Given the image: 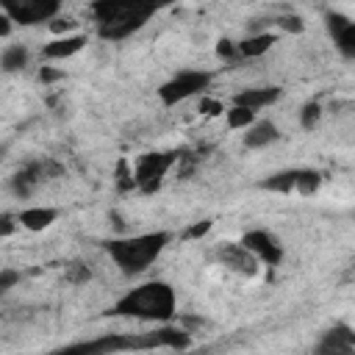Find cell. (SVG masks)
<instances>
[{
    "mask_svg": "<svg viewBox=\"0 0 355 355\" xmlns=\"http://www.w3.org/2000/svg\"><path fill=\"white\" fill-rule=\"evenodd\" d=\"M155 347H161L158 333H139V336L114 333V336L75 344L72 349H80V352H128V349H155Z\"/></svg>",
    "mask_w": 355,
    "mask_h": 355,
    "instance_id": "7",
    "label": "cell"
},
{
    "mask_svg": "<svg viewBox=\"0 0 355 355\" xmlns=\"http://www.w3.org/2000/svg\"><path fill=\"white\" fill-rule=\"evenodd\" d=\"M297 175H300V169H283V172L269 175L261 186L269 191H277V194H291V191H297Z\"/></svg>",
    "mask_w": 355,
    "mask_h": 355,
    "instance_id": "18",
    "label": "cell"
},
{
    "mask_svg": "<svg viewBox=\"0 0 355 355\" xmlns=\"http://www.w3.org/2000/svg\"><path fill=\"white\" fill-rule=\"evenodd\" d=\"M178 161H180L178 153H147V155H141V158L136 161V166H133L136 189H141V191H155Z\"/></svg>",
    "mask_w": 355,
    "mask_h": 355,
    "instance_id": "5",
    "label": "cell"
},
{
    "mask_svg": "<svg viewBox=\"0 0 355 355\" xmlns=\"http://www.w3.org/2000/svg\"><path fill=\"white\" fill-rule=\"evenodd\" d=\"M277 42V36L275 33H252V36H247V39H241L239 42V55L241 58H258V55H263L272 44Z\"/></svg>",
    "mask_w": 355,
    "mask_h": 355,
    "instance_id": "16",
    "label": "cell"
},
{
    "mask_svg": "<svg viewBox=\"0 0 355 355\" xmlns=\"http://www.w3.org/2000/svg\"><path fill=\"white\" fill-rule=\"evenodd\" d=\"M83 47H86V36L83 33H64V36H55L53 42H47L42 47V55L50 58V61H61V58H72Z\"/></svg>",
    "mask_w": 355,
    "mask_h": 355,
    "instance_id": "12",
    "label": "cell"
},
{
    "mask_svg": "<svg viewBox=\"0 0 355 355\" xmlns=\"http://www.w3.org/2000/svg\"><path fill=\"white\" fill-rule=\"evenodd\" d=\"M216 255H219V263H222L225 269H230V272H236V275H244V277H252V275L258 272V263H261L241 241H227V244H222Z\"/></svg>",
    "mask_w": 355,
    "mask_h": 355,
    "instance_id": "9",
    "label": "cell"
},
{
    "mask_svg": "<svg viewBox=\"0 0 355 355\" xmlns=\"http://www.w3.org/2000/svg\"><path fill=\"white\" fill-rule=\"evenodd\" d=\"M28 61H31V53H28V47H22V44H8V47L3 50V55H0L3 72H8V75L22 72V69L28 67Z\"/></svg>",
    "mask_w": 355,
    "mask_h": 355,
    "instance_id": "17",
    "label": "cell"
},
{
    "mask_svg": "<svg viewBox=\"0 0 355 355\" xmlns=\"http://www.w3.org/2000/svg\"><path fill=\"white\" fill-rule=\"evenodd\" d=\"M175 0H94L92 17L97 22V33L103 39L119 42L130 33H136L155 11L169 6Z\"/></svg>",
    "mask_w": 355,
    "mask_h": 355,
    "instance_id": "1",
    "label": "cell"
},
{
    "mask_svg": "<svg viewBox=\"0 0 355 355\" xmlns=\"http://www.w3.org/2000/svg\"><path fill=\"white\" fill-rule=\"evenodd\" d=\"M241 244L266 266H277L283 261V244L275 239V233L263 230V227H255V230H247L241 236Z\"/></svg>",
    "mask_w": 355,
    "mask_h": 355,
    "instance_id": "8",
    "label": "cell"
},
{
    "mask_svg": "<svg viewBox=\"0 0 355 355\" xmlns=\"http://www.w3.org/2000/svg\"><path fill=\"white\" fill-rule=\"evenodd\" d=\"M11 230H14V222H11V216L6 214V216H3V236H8Z\"/></svg>",
    "mask_w": 355,
    "mask_h": 355,
    "instance_id": "30",
    "label": "cell"
},
{
    "mask_svg": "<svg viewBox=\"0 0 355 355\" xmlns=\"http://www.w3.org/2000/svg\"><path fill=\"white\" fill-rule=\"evenodd\" d=\"M208 86H211V72H205V69H183V72H178L175 78H169L158 89V97H161V103L166 108H172L178 103H186L194 94H202Z\"/></svg>",
    "mask_w": 355,
    "mask_h": 355,
    "instance_id": "4",
    "label": "cell"
},
{
    "mask_svg": "<svg viewBox=\"0 0 355 355\" xmlns=\"http://www.w3.org/2000/svg\"><path fill=\"white\" fill-rule=\"evenodd\" d=\"M280 25H283L286 31H302V22H300V17H283V19H280Z\"/></svg>",
    "mask_w": 355,
    "mask_h": 355,
    "instance_id": "29",
    "label": "cell"
},
{
    "mask_svg": "<svg viewBox=\"0 0 355 355\" xmlns=\"http://www.w3.org/2000/svg\"><path fill=\"white\" fill-rule=\"evenodd\" d=\"M225 116H227V128L230 130H247L255 122V111H250L244 105H236V103L225 111Z\"/></svg>",
    "mask_w": 355,
    "mask_h": 355,
    "instance_id": "20",
    "label": "cell"
},
{
    "mask_svg": "<svg viewBox=\"0 0 355 355\" xmlns=\"http://www.w3.org/2000/svg\"><path fill=\"white\" fill-rule=\"evenodd\" d=\"M175 308H178V300L172 286L161 280H150L122 294L111 313L141 319V322H169L175 316Z\"/></svg>",
    "mask_w": 355,
    "mask_h": 355,
    "instance_id": "2",
    "label": "cell"
},
{
    "mask_svg": "<svg viewBox=\"0 0 355 355\" xmlns=\"http://www.w3.org/2000/svg\"><path fill=\"white\" fill-rule=\"evenodd\" d=\"M277 139H280V130H277V125L269 122V119H255V122L244 130V147H250V150H261V147H266V144H275Z\"/></svg>",
    "mask_w": 355,
    "mask_h": 355,
    "instance_id": "13",
    "label": "cell"
},
{
    "mask_svg": "<svg viewBox=\"0 0 355 355\" xmlns=\"http://www.w3.org/2000/svg\"><path fill=\"white\" fill-rule=\"evenodd\" d=\"M327 28H330L333 42L341 50V55L355 58V22L347 19V17H341V14H330L327 17Z\"/></svg>",
    "mask_w": 355,
    "mask_h": 355,
    "instance_id": "11",
    "label": "cell"
},
{
    "mask_svg": "<svg viewBox=\"0 0 355 355\" xmlns=\"http://www.w3.org/2000/svg\"><path fill=\"white\" fill-rule=\"evenodd\" d=\"M200 111L205 114V116H216V114H225L227 108L219 103V100H211V97H202L200 100Z\"/></svg>",
    "mask_w": 355,
    "mask_h": 355,
    "instance_id": "24",
    "label": "cell"
},
{
    "mask_svg": "<svg viewBox=\"0 0 355 355\" xmlns=\"http://www.w3.org/2000/svg\"><path fill=\"white\" fill-rule=\"evenodd\" d=\"M92 277V272L83 266V263H72V266H67V280L69 283H86Z\"/></svg>",
    "mask_w": 355,
    "mask_h": 355,
    "instance_id": "23",
    "label": "cell"
},
{
    "mask_svg": "<svg viewBox=\"0 0 355 355\" xmlns=\"http://www.w3.org/2000/svg\"><path fill=\"white\" fill-rule=\"evenodd\" d=\"M319 186H322V175L316 169H300V175H297V194L311 197Z\"/></svg>",
    "mask_w": 355,
    "mask_h": 355,
    "instance_id": "21",
    "label": "cell"
},
{
    "mask_svg": "<svg viewBox=\"0 0 355 355\" xmlns=\"http://www.w3.org/2000/svg\"><path fill=\"white\" fill-rule=\"evenodd\" d=\"M216 53H219V55H225V58H236V55H239V44H233V42H227V39H225V42H219V44H216Z\"/></svg>",
    "mask_w": 355,
    "mask_h": 355,
    "instance_id": "25",
    "label": "cell"
},
{
    "mask_svg": "<svg viewBox=\"0 0 355 355\" xmlns=\"http://www.w3.org/2000/svg\"><path fill=\"white\" fill-rule=\"evenodd\" d=\"M17 219H19V225H22L25 230L39 233V230L50 227V225L58 219V211L50 208V205H31V208H22V211L17 214Z\"/></svg>",
    "mask_w": 355,
    "mask_h": 355,
    "instance_id": "14",
    "label": "cell"
},
{
    "mask_svg": "<svg viewBox=\"0 0 355 355\" xmlns=\"http://www.w3.org/2000/svg\"><path fill=\"white\" fill-rule=\"evenodd\" d=\"M316 349L319 352H352L355 349V330H349L347 324H336L333 330L324 333V338Z\"/></svg>",
    "mask_w": 355,
    "mask_h": 355,
    "instance_id": "15",
    "label": "cell"
},
{
    "mask_svg": "<svg viewBox=\"0 0 355 355\" xmlns=\"http://www.w3.org/2000/svg\"><path fill=\"white\" fill-rule=\"evenodd\" d=\"M319 116H322V105H319V103L313 100V103H305V105H302L300 122H302V128H305V130H311V128H316Z\"/></svg>",
    "mask_w": 355,
    "mask_h": 355,
    "instance_id": "22",
    "label": "cell"
},
{
    "mask_svg": "<svg viewBox=\"0 0 355 355\" xmlns=\"http://www.w3.org/2000/svg\"><path fill=\"white\" fill-rule=\"evenodd\" d=\"M39 78H42L44 83H53V80H61V78H64V72H55V69H50V67H44V69L39 72Z\"/></svg>",
    "mask_w": 355,
    "mask_h": 355,
    "instance_id": "28",
    "label": "cell"
},
{
    "mask_svg": "<svg viewBox=\"0 0 355 355\" xmlns=\"http://www.w3.org/2000/svg\"><path fill=\"white\" fill-rule=\"evenodd\" d=\"M158 333V341H161V347H166V349H186L191 341H189V333L186 330H180V327H161V330H155Z\"/></svg>",
    "mask_w": 355,
    "mask_h": 355,
    "instance_id": "19",
    "label": "cell"
},
{
    "mask_svg": "<svg viewBox=\"0 0 355 355\" xmlns=\"http://www.w3.org/2000/svg\"><path fill=\"white\" fill-rule=\"evenodd\" d=\"M211 230V222H200V225H191L189 230H186V239H200V236H205Z\"/></svg>",
    "mask_w": 355,
    "mask_h": 355,
    "instance_id": "26",
    "label": "cell"
},
{
    "mask_svg": "<svg viewBox=\"0 0 355 355\" xmlns=\"http://www.w3.org/2000/svg\"><path fill=\"white\" fill-rule=\"evenodd\" d=\"M3 14H8L17 25H39L53 19L64 0H0Z\"/></svg>",
    "mask_w": 355,
    "mask_h": 355,
    "instance_id": "6",
    "label": "cell"
},
{
    "mask_svg": "<svg viewBox=\"0 0 355 355\" xmlns=\"http://www.w3.org/2000/svg\"><path fill=\"white\" fill-rule=\"evenodd\" d=\"M280 100V89L277 86H255V89H241L233 94V103L236 105H244L250 111H261V108H269Z\"/></svg>",
    "mask_w": 355,
    "mask_h": 355,
    "instance_id": "10",
    "label": "cell"
},
{
    "mask_svg": "<svg viewBox=\"0 0 355 355\" xmlns=\"http://www.w3.org/2000/svg\"><path fill=\"white\" fill-rule=\"evenodd\" d=\"M17 272H11V269H3V275H0V291H8L14 283H17Z\"/></svg>",
    "mask_w": 355,
    "mask_h": 355,
    "instance_id": "27",
    "label": "cell"
},
{
    "mask_svg": "<svg viewBox=\"0 0 355 355\" xmlns=\"http://www.w3.org/2000/svg\"><path fill=\"white\" fill-rule=\"evenodd\" d=\"M169 233L166 230H155V233H139V236H128V239H114L108 241V255L111 261L122 269V275H141L169 244Z\"/></svg>",
    "mask_w": 355,
    "mask_h": 355,
    "instance_id": "3",
    "label": "cell"
}]
</instances>
